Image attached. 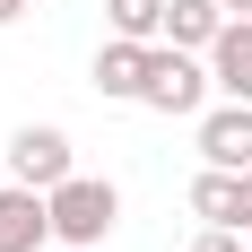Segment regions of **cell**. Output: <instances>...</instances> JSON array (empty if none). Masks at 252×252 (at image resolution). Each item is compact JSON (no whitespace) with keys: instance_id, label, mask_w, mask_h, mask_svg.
Returning a JSON list of instances; mask_svg holds the SVG:
<instances>
[{"instance_id":"6da1fadb","label":"cell","mask_w":252,"mask_h":252,"mask_svg":"<svg viewBox=\"0 0 252 252\" xmlns=\"http://www.w3.org/2000/svg\"><path fill=\"white\" fill-rule=\"evenodd\" d=\"M113 218H122V191L96 174H70V183H52V235L78 252H96L104 235H113Z\"/></svg>"},{"instance_id":"7a4b0ae2","label":"cell","mask_w":252,"mask_h":252,"mask_svg":"<svg viewBox=\"0 0 252 252\" xmlns=\"http://www.w3.org/2000/svg\"><path fill=\"white\" fill-rule=\"evenodd\" d=\"M209 87H218V78H209V61H200L191 44H157V52H148V87H139V104H148V113H200Z\"/></svg>"},{"instance_id":"3957f363","label":"cell","mask_w":252,"mask_h":252,"mask_svg":"<svg viewBox=\"0 0 252 252\" xmlns=\"http://www.w3.org/2000/svg\"><path fill=\"white\" fill-rule=\"evenodd\" d=\"M9 174L35 183V191H52V183H70V130H52V122H26L18 139H9Z\"/></svg>"},{"instance_id":"277c9868","label":"cell","mask_w":252,"mask_h":252,"mask_svg":"<svg viewBox=\"0 0 252 252\" xmlns=\"http://www.w3.org/2000/svg\"><path fill=\"white\" fill-rule=\"evenodd\" d=\"M44 235H52V191L9 183L0 191V252H44Z\"/></svg>"},{"instance_id":"5b68a950","label":"cell","mask_w":252,"mask_h":252,"mask_svg":"<svg viewBox=\"0 0 252 252\" xmlns=\"http://www.w3.org/2000/svg\"><path fill=\"white\" fill-rule=\"evenodd\" d=\"M200 157L209 165H235V174L252 165V104L244 96H226L218 113H200Z\"/></svg>"},{"instance_id":"8992f818","label":"cell","mask_w":252,"mask_h":252,"mask_svg":"<svg viewBox=\"0 0 252 252\" xmlns=\"http://www.w3.org/2000/svg\"><path fill=\"white\" fill-rule=\"evenodd\" d=\"M148 52H157V44H130V35H113V44L96 52V96L139 104V87H148Z\"/></svg>"},{"instance_id":"52a82bcc","label":"cell","mask_w":252,"mask_h":252,"mask_svg":"<svg viewBox=\"0 0 252 252\" xmlns=\"http://www.w3.org/2000/svg\"><path fill=\"white\" fill-rule=\"evenodd\" d=\"M209 78H218L226 96L252 104V18H226V35L209 44Z\"/></svg>"},{"instance_id":"ba28073f","label":"cell","mask_w":252,"mask_h":252,"mask_svg":"<svg viewBox=\"0 0 252 252\" xmlns=\"http://www.w3.org/2000/svg\"><path fill=\"white\" fill-rule=\"evenodd\" d=\"M218 35H226V0H165V44L209 52Z\"/></svg>"},{"instance_id":"9c48e42d","label":"cell","mask_w":252,"mask_h":252,"mask_svg":"<svg viewBox=\"0 0 252 252\" xmlns=\"http://www.w3.org/2000/svg\"><path fill=\"white\" fill-rule=\"evenodd\" d=\"M191 209H200L209 226H244V174H235V165H200Z\"/></svg>"},{"instance_id":"30bf717a","label":"cell","mask_w":252,"mask_h":252,"mask_svg":"<svg viewBox=\"0 0 252 252\" xmlns=\"http://www.w3.org/2000/svg\"><path fill=\"white\" fill-rule=\"evenodd\" d=\"M104 26L130 35V44H157L165 35V0H104Z\"/></svg>"},{"instance_id":"8fae6325","label":"cell","mask_w":252,"mask_h":252,"mask_svg":"<svg viewBox=\"0 0 252 252\" xmlns=\"http://www.w3.org/2000/svg\"><path fill=\"white\" fill-rule=\"evenodd\" d=\"M191 252H244V235H235V226H209V235H200Z\"/></svg>"},{"instance_id":"7c38bea8","label":"cell","mask_w":252,"mask_h":252,"mask_svg":"<svg viewBox=\"0 0 252 252\" xmlns=\"http://www.w3.org/2000/svg\"><path fill=\"white\" fill-rule=\"evenodd\" d=\"M18 18H26V0H0V26H18Z\"/></svg>"},{"instance_id":"4fadbf2b","label":"cell","mask_w":252,"mask_h":252,"mask_svg":"<svg viewBox=\"0 0 252 252\" xmlns=\"http://www.w3.org/2000/svg\"><path fill=\"white\" fill-rule=\"evenodd\" d=\"M226 18H252V0H226Z\"/></svg>"},{"instance_id":"5bb4252c","label":"cell","mask_w":252,"mask_h":252,"mask_svg":"<svg viewBox=\"0 0 252 252\" xmlns=\"http://www.w3.org/2000/svg\"><path fill=\"white\" fill-rule=\"evenodd\" d=\"M70 252H78V244H70Z\"/></svg>"}]
</instances>
